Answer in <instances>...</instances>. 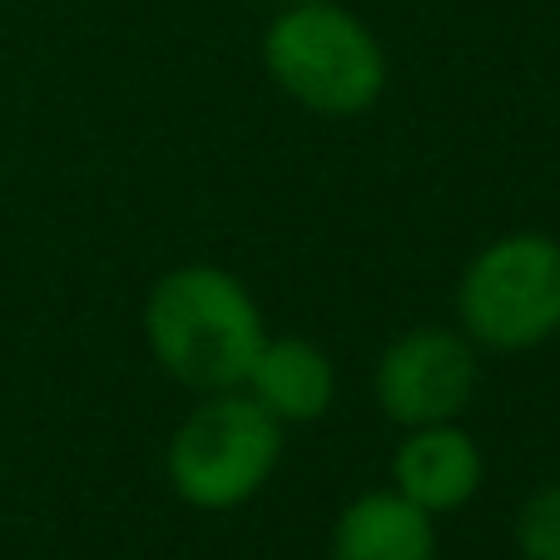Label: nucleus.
Returning <instances> with one entry per match:
<instances>
[{
  "label": "nucleus",
  "instance_id": "f257e3e1",
  "mask_svg": "<svg viewBox=\"0 0 560 560\" xmlns=\"http://www.w3.org/2000/svg\"><path fill=\"white\" fill-rule=\"evenodd\" d=\"M264 307L238 273L219 264L170 268L144 298V342L179 387L238 392L264 348Z\"/></svg>",
  "mask_w": 560,
  "mask_h": 560
},
{
  "label": "nucleus",
  "instance_id": "f03ea898",
  "mask_svg": "<svg viewBox=\"0 0 560 560\" xmlns=\"http://www.w3.org/2000/svg\"><path fill=\"white\" fill-rule=\"evenodd\" d=\"M264 70L293 105L328 119L368 115L387 90V50L338 0L278 5L264 31Z\"/></svg>",
  "mask_w": 560,
  "mask_h": 560
},
{
  "label": "nucleus",
  "instance_id": "7ed1b4c3",
  "mask_svg": "<svg viewBox=\"0 0 560 560\" xmlns=\"http://www.w3.org/2000/svg\"><path fill=\"white\" fill-rule=\"evenodd\" d=\"M283 432L264 407L238 392H209L174 427L164 446V476L194 511H238L273 481L283 462Z\"/></svg>",
  "mask_w": 560,
  "mask_h": 560
},
{
  "label": "nucleus",
  "instance_id": "20e7f679",
  "mask_svg": "<svg viewBox=\"0 0 560 560\" xmlns=\"http://www.w3.org/2000/svg\"><path fill=\"white\" fill-rule=\"evenodd\" d=\"M456 328L481 352H530L560 332V238L516 229L491 238L456 283Z\"/></svg>",
  "mask_w": 560,
  "mask_h": 560
},
{
  "label": "nucleus",
  "instance_id": "39448f33",
  "mask_svg": "<svg viewBox=\"0 0 560 560\" xmlns=\"http://www.w3.org/2000/svg\"><path fill=\"white\" fill-rule=\"evenodd\" d=\"M481 387V348L462 328H407L392 338L372 372L377 407L392 427H436L462 422Z\"/></svg>",
  "mask_w": 560,
  "mask_h": 560
},
{
  "label": "nucleus",
  "instance_id": "423d86ee",
  "mask_svg": "<svg viewBox=\"0 0 560 560\" xmlns=\"http://www.w3.org/2000/svg\"><path fill=\"white\" fill-rule=\"evenodd\" d=\"M387 476L392 491H402L412 506L442 521L476 501V491L487 481V456H481L476 436L462 422L407 427L397 452H392Z\"/></svg>",
  "mask_w": 560,
  "mask_h": 560
},
{
  "label": "nucleus",
  "instance_id": "0eeeda50",
  "mask_svg": "<svg viewBox=\"0 0 560 560\" xmlns=\"http://www.w3.org/2000/svg\"><path fill=\"white\" fill-rule=\"evenodd\" d=\"M244 392L278 427H307L338 402V368L313 338H264Z\"/></svg>",
  "mask_w": 560,
  "mask_h": 560
},
{
  "label": "nucleus",
  "instance_id": "6e6552de",
  "mask_svg": "<svg viewBox=\"0 0 560 560\" xmlns=\"http://www.w3.org/2000/svg\"><path fill=\"white\" fill-rule=\"evenodd\" d=\"M328 560H436V516L402 491H362L332 521Z\"/></svg>",
  "mask_w": 560,
  "mask_h": 560
},
{
  "label": "nucleus",
  "instance_id": "1a4fd4ad",
  "mask_svg": "<svg viewBox=\"0 0 560 560\" xmlns=\"http://www.w3.org/2000/svg\"><path fill=\"white\" fill-rule=\"evenodd\" d=\"M516 550L521 560H560V481L536 487L516 506Z\"/></svg>",
  "mask_w": 560,
  "mask_h": 560
},
{
  "label": "nucleus",
  "instance_id": "9d476101",
  "mask_svg": "<svg viewBox=\"0 0 560 560\" xmlns=\"http://www.w3.org/2000/svg\"><path fill=\"white\" fill-rule=\"evenodd\" d=\"M268 5H298V0H268Z\"/></svg>",
  "mask_w": 560,
  "mask_h": 560
}]
</instances>
